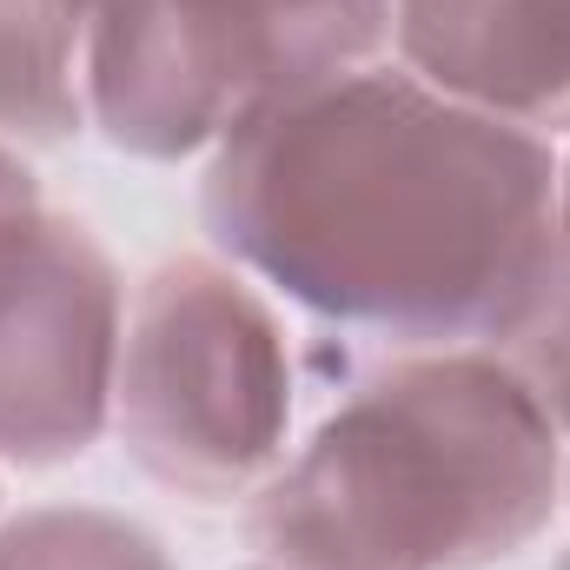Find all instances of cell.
I'll use <instances>...</instances> for the list:
<instances>
[{"label":"cell","instance_id":"cell-1","mask_svg":"<svg viewBox=\"0 0 570 570\" xmlns=\"http://www.w3.org/2000/svg\"><path fill=\"white\" fill-rule=\"evenodd\" d=\"M199 213L332 325L484 345L558 233V159L412 67H358L213 146Z\"/></svg>","mask_w":570,"mask_h":570},{"label":"cell","instance_id":"cell-2","mask_svg":"<svg viewBox=\"0 0 570 570\" xmlns=\"http://www.w3.org/2000/svg\"><path fill=\"white\" fill-rule=\"evenodd\" d=\"M564 431L478 345L365 372L246 504L273 570H484L564 504Z\"/></svg>","mask_w":570,"mask_h":570},{"label":"cell","instance_id":"cell-3","mask_svg":"<svg viewBox=\"0 0 570 570\" xmlns=\"http://www.w3.org/2000/svg\"><path fill=\"white\" fill-rule=\"evenodd\" d=\"M392 40V0H100L87 120L134 159H193Z\"/></svg>","mask_w":570,"mask_h":570},{"label":"cell","instance_id":"cell-4","mask_svg":"<svg viewBox=\"0 0 570 570\" xmlns=\"http://www.w3.org/2000/svg\"><path fill=\"white\" fill-rule=\"evenodd\" d=\"M292 358L273 305L219 259H166L134 298L114 431L153 484L219 504L279 471Z\"/></svg>","mask_w":570,"mask_h":570},{"label":"cell","instance_id":"cell-5","mask_svg":"<svg viewBox=\"0 0 570 570\" xmlns=\"http://www.w3.org/2000/svg\"><path fill=\"white\" fill-rule=\"evenodd\" d=\"M127 305L107 246L33 213L0 233V458L73 464L114 425Z\"/></svg>","mask_w":570,"mask_h":570},{"label":"cell","instance_id":"cell-6","mask_svg":"<svg viewBox=\"0 0 570 570\" xmlns=\"http://www.w3.org/2000/svg\"><path fill=\"white\" fill-rule=\"evenodd\" d=\"M405 67L524 134H570V0H392Z\"/></svg>","mask_w":570,"mask_h":570},{"label":"cell","instance_id":"cell-7","mask_svg":"<svg viewBox=\"0 0 570 570\" xmlns=\"http://www.w3.org/2000/svg\"><path fill=\"white\" fill-rule=\"evenodd\" d=\"M100 0H0V140L67 146L87 127V33Z\"/></svg>","mask_w":570,"mask_h":570},{"label":"cell","instance_id":"cell-8","mask_svg":"<svg viewBox=\"0 0 570 570\" xmlns=\"http://www.w3.org/2000/svg\"><path fill=\"white\" fill-rule=\"evenodd\" d=\"M484 352L538 399V412L551 425L570 431V226L564 219H558L531 285L518 292V305L484 338Z\"/></svg>","mask_w":570,"mask_h":570},{"label":"cell","instance_id":"cell-9","mask_svg":"<svg viewBox=\"0 0 570 570\" xmlns=\"http://www.w3.org/2000/svg\"><path fill=\"white\" fill-rule=\"evenodd\" d=\"M0 570H173L166 544L94 504H40L0 524Z\"/></svg>","mask_w":570,"mask_h":570},{"label":"cell","instance_id":"cell-10","mask_svg":"<svg viewBox=\"0 0 570 570\" xmlns=\"http://www.w3.org/2000/svg\"><path fill=\"white\" fill-rule=\"evenodd\" d=\"M33 213H47L40 179H33V166H27L13 146L0 140V233H7V226H20V219H33Z\"/></svg>","mask_w":570,"mask_h":570},{"label":"cell","instance_id":"cell-11","mask_svg":"<svg viewBox=\"0 0 570 570\" xmlns=\"http://www.w3.org/2000/svg\"><path fill=\"white\" fill-rule=\"evenodd\" d=\"M558 219L570 226V159L558 166Z\"/></svg>","mask_w":570,"mask_h":570},{"label":"cell","instance_id":"cell-12","mask_svg":"<svg viewBox=\"0 0 570 570\" xmlns=\"http://www.w3.org/2000/svg\"><path fill=\"white\" fill-rule=\"evenodd\" d=\"M564 498H570V471H564Z\"/></svg>","mask_w":570,"mask_h":570},{"label":"cell","instance_id":"cell-13","mask_svg":"<svg viewBox=\"0 0 570 570\" xmlns=\"http://www.w3.org/2000/svg\"><path fill=\"white\" fill-rule=\"evenodd\" d=\"M564 570H570V558H564Z\"/></svg>","mask_w":570,"mask_h":570}]
</instances>
